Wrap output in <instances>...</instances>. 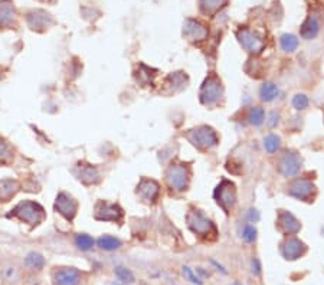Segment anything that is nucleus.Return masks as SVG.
I'll use <instances>...</instances> for the list:
<instances>
[{"instance_id":"obj_38","label":"nucleus","mask_w":324,"mask_h":285,"mask_svg":"<svg viewBox=\"0 0 324 285\" xmlns=\"http://www.w3.org/2000/svg\"><path fill=\"white\" fill-rule=\"evenodd\" d=\"M248 216H249V221H251V222H257L259 219L258 212H257L255 209H251V210H249V215H248Z\"/></svg>"},{"instance_id":"obj_19","label":"nucleus","mask_w":324,"mask_h":285,"mask_svg":"<svg viewBox=\"0 0 324 285\" xmlns=\"http://www.w3.org/2000/svg\"><path fill=\"white\" fill-rule=\"evenodd\" d=\"M15 6L10 0H0V26H9L15 19Z\"/></svg>"},{"instance_id":"obj_30","label":"nucleus","mask_w":324,"mask_h":285,"mask_svg":"<svg viewBox=\"0 0 324 285\" xmlns=\"http://www.w3.org/2000/svg\"><path fill=\"white\" fill-rule=\"evenodd\" d=\"M114 274L117 275L118 281H121V283H126V284L134 283V275H133V272L130 271L129 268H126V266H117V268L114 269Z\"/></svg>"},{"instance_id":"obj_22","label":"nucleus","mask_w":324,"mask_h":285,"mask_svg":"<svg viewBox=\"0 0 324 285\" xmlns=\"http://www.w3.org/2000/svg\"><path fill=\"white\" fill-rule=\"evenodd\" d=\"M97 245L104 251H115L121 247V241L111 235H104L97 241Z\"/></svg>"},{"instance_id":"obj_32","label":"nucleus","mask_w":324,"mask_h":285,"mask_svg":"<svg viewBox=\"0 0 324 285\" xmlns=\"http://www.w3.org/2000/svg\"><path fill=\"white\" fill-rule=\"evenodd\" d=\"M242 238L247 242H254L257 239V229L252 225H245L242 230Z\"/></svg>"},{"instance_id":"obj_35","label":"nucleus","mask_w":324,"mask_h":285,"mask_svg":"<svg viewBox=\"0 0 324 285\" xmlns=\"http://www.w3.org/2000/svg\"><path fill=\"white\" fill-rule=\"evenodd\" d=\"M18 269H16V266H6L4 268V278H6V281H9V283H13V281H16L18 280Z\"/></svg>"},{"instance_id":"obj_33","label":"nucleus","mask_w":324,"mask_h":285,"mask_svg":"<svg viewBox=\"0 0 324 285\" xmlns=\"http://www.w3.org/2000/svg\"><path fill=\"white\" fill-rule=\"evenodd\" d=\"M292 105L295 110H304L308 107V98L304 94H297L292 98Z\"/></svg>"},{"instance_id":"obj_39","label":"nucleus","mask_w":324,"mask_h":285,"mask_svg":"<svg viewBox=\"0 0 324 285\" xmlns=\"http://www.w3.org/2000/svg\"><path fill=\"white\" fill-rule=\"evenodd\" d=\"M111 285H127L126 283H121V281H115V283H113Z\"/></svg>"},{"instance_id":"obj_40","label":"nucleus","mask_w":324,"mask_h":285,"mask_svg":"<svg viewBox=\"0 0 324 285\" xmlns=\"http://www.w3.org/2000/svg\"><path fill=\"white\" fill-rule=\"evenodd\" d=\"M228 285H242V284H241V283H238V281H235V283H230V284H228Z\"/></svg>"},{"instance_id":"obj_3","label":"nucleus","mask_w":324,"mask_h":285,"mask_svg":"<svg viewBox=\"0 0 324 285\" xmlns=\"http://www.w3.org/2000/svg\"><path fill=\"white\" fill-rule=\"evenodd\" d=\"M166 180L170 189L182 191L189 185V171L183 164H172L166 171Z\"/></svg>"},{"instance_id":"obj_31","label":"nucleus","mask_w":324,"mask_h":285,"mask_svg":"<svg viewBox=\"0 0 324 285\" xmlns=\"http://www.w3.org/2000/svg\"><path fill=\"white\" fill-rule=\"evenodd\" d=\"M182 274H183V277L188 280V281H191L192 284L196 285H202L203 284V281H202V278L197 275V272L193 271L191 266H188V265H183L182 266Z\"/></svg>"},{"instance_id":"obj_25","label":"nucleus","mask_w":324,"mask_h":285,"mask_svg":"<svg viewBox=\"0 0 324 285\" xmlns=\"http://www.w3.org/2000/svg\"><path fill=\"white\" fill-rule=\"evenodd\" d=\"M25 265L31 269L39 271L45 266V258L39 252H29L25 256Z\"/></svg>"},{"instance_id":"obj_41","label":"nucleus","mask_w":324,"mask_h":285,"mask_svg":"<svg viewBox=\"0 0 324 285\" xmlns=\"http://www.w3.org/2000/svg\"><path fill=\"white\" fill-rule=\"evenodd\" d=\"M39 1H52V0H39Z\"/></svg>"},{"instance_id":"obj_9","label":"nucleus","mask_w":324,"mask_h":285,"mask_svg":"<svg viewBox=\"0 0 324 285\" xmlns=\"http://www.w3.org/2000/svg\"><path fill=\"white\" fill-rule=\"evenodd\" d=\"M123 209L118 205L107 203V202H98L95 206V219L98 221L118 222L123 219Z\"/></svg>"},{"instance_id":"obj_24","label":"nucleus","mask_w":324,"mask_h":285,"mask_svg":"<svg viewBox=\"0 0 324 285\" xmlns=\"http://www.w3.org/2000/svg\"><path fill=\"white\" fill-rule=\"evenodd\" d=\"M199 3H200V9L203 13L215 15L218 10H221L225 6L227 0H200Z\"/></svg>"},{"instance_id":"obj_14","label":"nucleus","mask_w":324,"mask_h":285,"mask_svg":"<svg viewBox=\"0 0 324 285\" xmlns=\"http://www.w3.org/2000/svg\"><path fill=\"white\" fill-rule=\"evenodd\" d=\"M183 35L189 39V40H193V42H200V40H205L206 36H208V29L205 25H202L200 22L193 20V19H188L185 22V26H183Z\"/></svg>"},{"instance_id":"obj_2","label":"nucleus","mask_w":324,"mask_h":285,"mask_svg":"<svg viewBox=\"0 0 324 285\" xmlns=\"http://www.w3.org/2000/svg\"><path fill=\"white\" fill-rule=\"evenodd\" d=\"M224 95L222 82L216 75H209L206 81L203 82L200 88V101L205 105H213L218 104L219 99Z\"/></svg>"},{"instance_id":"obj_21","label":"nucleus","mask_w":324,"mask_h":285,"mask_svg":"<svg viewBox=\"0 0 324 285\" xmlns=\"http://www.w3.org/2000/svg\"><path fill=\"white\" fill-rule=\"evenodd\" d=\"M280 94V90L278 87L274 84V82H265L261 90H259V95H261V99L265 101V102H271L274 101Z\"/></svg>"},{"instance_id":"obj_4","label":"nucleus","mask_w":324,"mask_h":285,"mask_svg":"<svg viewBox=\"0 0 324 285\" xmlns=\"http://www.w3.org/2000/svg\"><path fill=\"white\" fill-rule=\"evenodd\" d=\"M189 138L197 149H202V150L212 149V147L218 146V143H219V138H218L216 133L210 127L206 126L199 127V128L193 130L189 134Z\"/></svg>"},{"instance_id":"obj_12","label":"nucleus","mask_w":324,"mask_h":285,"mask_svg":"<svg viewBox=\"0 0 324 285\" xmlns=\"http://www.w3.org/2000/svg\"><path fill=\"white\" fill-rule=\"evenodd\" d=\"M55 285H78L81 281V274L76 268H59L54 272Z\"/></svg>"},{"instance_id":"obj_13","label":"nucleus","mask_w":324,"mask_h":285,"mask_svg":"<svg viewBox=\"0 0 324 285\" xmlns=\"http://www.w3.org/2000/svg\"><path fill=\"white\" fill-rule=\"evenodd\" d=\"M159 193H160L159 183L152 179H141L137 186V194L146 202H152V203L156 202V199L159 197Z\"/></svg>"},{"instance_id":"obj_1","label":"nucleus","mask_w":324,"mask_h":285,"mask_svg":"<svg viewBox=\"0 0 324 285\" xmlns=\"http://www.w3.org/2000/svg\"><path fill=\"white\" fill-rule=\"evenodd\" d=\"M18 218L20 222L29 223V225H39L45 219V210L43 208L32 200H23L20 202L9 215V218Z\"/></svg>"},{"instance_id":"obj_27","label":"nucleus","mask_w":324,"mask_h":285,"mask_svg":"<svg viewBox=\"0 0 324 285\" xmlns=\"http://www.w3.org/2000/svg\"><path fill=\"white\" fill-rule=\"evenodd\" d=\"M75 245L81 251H90L94 247V239L90 235H87V233H78L75 236Z\"/></svg>"},{"instance_id":"obj_29","label":"nucleus","mask_w":324,"mask_h":285,"mask_svg":"<svg viewBox=\"0 0 324 285\" xmlns=\"http://www.w3.org/2000/svg\"><path fill=\"white\" fill-rule=\"evenodd\" d=\"M264 118H265V113H264V108L261 107H254L251 108L249 114H248V120L252 126H261L264 123Z\"/></svg>"},{"instance_id":"obj_5","label":"nucleus","mask_w":324,"mask_h":285,"mask_svg":"<svg viewBox=\"0 0 324 285\" xmlns=\"http://www.w3.org/2000/svg\"><path fill=\"white\" fill-rule=\"evenodd\" d=\"M215 199H216L218 205L228 213L235 206V203H236V189H235V185L228 182V180H222L221 185L215 190Z\"/></svg>"},{"instance_id":"obj_7","label":"nucleus","mask_w":324,"mask_h":285,"mask_svg":"<svg viewBox=\"0 0 324 285\" xmlns=\"http://www.w3.org/2000/svg\"><path fill=\"white\" fill-rule=\"evenodd\" d=\"M236 36H238L239 43L251 54H259L265 46V40L257 32H252L249 29H239L236 32Z\"/></svg>"},{"instance_id":"obj_26","label":"nucleus","mask_w":324,"mask_h":285,"mask_svg":"<svg viewBox=\"0 0 324 285\" xmlns=\"http://www.w3.org/2000/svg\"><path fill=\"white\" fill-rule=\"evenodd\" d=\"M280 45L286 52H294L298 46V39H297V36H294L291 33H286L281 36Z\"/></svg>"},{"instance_id":"obj_34","label":"nucleus","mask_w":324,"mask_h":285,"mask_svg":"<svg viewBox=\"0 0 324 285\" xmlns=\"http://www.w3.org/2000/svg\"><path fill=\"white\" fill-rule=\"evenodd\" d=\"M10 158H12V152L9 146L3 140H0V163H7Z\"/></svg>"},{"instance_id":"obj_15","label":"nucleus","mask_w":324,"mask_h":285,"mask_svg":"<svg viewBox=\"0 0 324 285\" xmlns=\"http://www.w3.org/2000/svg\"><path fill=\"white\" fill-rule=\"evenodd\" d=\"M307 251V247L304 245V242H301L297 238H290L283 244L281 253L286 259H297L300 256H303Z\"/></svg>"},{"instance_id":"obj_18","label":"nucleus","mask_w":324,"mask_h":285,"mask_svg":"<svg viewBox=\"0 0 324 285\" xmlns=\"http://www.w3.org/2000/svg\"><path fill=\"white\" fill-rule=\"evenodd\" d=\"M313 191H314V186L311 185V182L304 180V179L295 180L290 188V194L297 197V199H301V200L310 199Z\"/></svg>"},{"instance_id":"obj_36","label":"nucleus","mask_w":324,"mask_h":285,"mask_svg":"<svg viewBox=\"0 0 324 285\" xmlns=\"http://www.w3.org/2000/svg\"><path fill=\"white\" fill-rule=\"evenodd\" d=\"M278 118H280V114L277 111H272L271 115H269V121H268V126L275 127L278 124Z\"/></svg>"},{"instance_id":"obj_8","label":"nucleus","mask_w":324,"mask_h":285,"mask_svg":"<svg viewBox=\"0 0 324 285\" xmlns=\"http://www.w3.org/2000/svg\"><path fill=\"white\" fill-rule=\"evenodd\" d=\"M55 210L59 215H62L66 221H74L76 210H78V203L71 194L61 191L55 200Z\"/></svg>"},{"instance_id":"obj_28","label":"nucleus","mask_w":324,"mask_h":285,"mask_svg":"<svg viewBox=\"0 0 324 285\" xmlns=\"http://www.w3.org/2000/svg\"><path fill=\"white\" fill-rule=\"evenodd\" d=\"M280 141H281V140H280L278 135L269 134V135H267L265 140H264V147H265V150H267L268 153H275V152H278V149H280V146H281Z\"/></svg>"},{"instance_id":"obj_42","label":"nucleus","mask_w":324,"mask_h":285,"mask_svg":"<svg viewBox=\"0 0 324 285\" xmlns=\"http://www.w3.org/2000/svg\"><path fill=\"white\" fill-rule=\"evenodd\" d=\"M167 285H174V284H167Z\"/></svg>"},{"instance_id":"obj_11","label":"nucleus","mask_w":324,"mask_h":285,"mask_svg":"<svg viewBox=\"0 0 324 285\" xmlns=\"http://www.w3.org/2000/svg\"><path fill=\"white\" fill-rule=\"evenodd\" d=\"M28 23L33 31L40 32L48 29L51 25H54V19L48 12L38 9V10H32L28 15Z\"/></svg>"},{"instance_id":"obj_16","label":"nucleus","mask_w":324,"mask_h":285,"mask_svg":"<svg viewBox=\"0 0 324 285\" xmlns=\"http://www.w3.org/2000/svg\"><path fill=\"white\" fill-rule=\"evenodd\" d=\"M75 176L78 177V180H81L85 185H94L99 180V174L95 167H93L91 164H78L74 170Z\"/></svg>"},{"instance_id":"obj_20","label":"nucleus","mask_w":324,"mask_h":285,"mask_svg":"<svg viewBox=\"0 0 324 285\" xmlns=\"http://www.w3.org/2000/svg\"><path fill=\"white\" fill-rule=\"evenodd\" d=\"M319 29H320L319 20H317L316 16L311 15V16L307 18V20H305V22L303 23V26H301V36H303L304 39H313V38L317 36Z\"/></svg>"},{"instance_id":"obj_6","label":"nucleus","mask_w":324,"mask_h":285,"mask_svg":"<svg viewBox=\"0 0 324 285\" xmlns=\"http://www.w3.org/2000/svg\"><path fill=\"white\" fill-rule=\"evenodd\" d=\"M188 225L192 229V232L199 236H209L212 233H216L213 223L208 218H205L199 210H192L188 213Z\"/></svg>"},{"instance_id":"obj_10","label":"nucleus","mask_w":324,"mask_h":285,"mask_svg":"<svg viewBox=\"0 0 324 285\" xmlns=\"http://www.w3.org/2000/svg\"><path fill=\"white\" fill-rule=\"evenodd\" d=\"M301 167V160H300V154L295 152H286L283 154V157L280 158V164H278V170L281 174L290 177V176H295L300 171Z\"/></svg>"},{"instance_id":"obj_23","label":"nucleus","mask_w":324,"mask_h":285,"mask_svg":"<svg viewBox=\"0 0 324 285\" xmlns=\"http://www.w3.org/2000/svg\"><path fill=\"white\" fill-rule=\"evenodd\" d=\"M18 189H19V185H18L16 180H12V179L0 180V197L1 199L12 197L18 191Z\"/></svg>"},{"instance_id":"obj_37","label":"nucleus","mask_w":324,"mask_h":285,"mask_svg":"<svg viewBox=\"0 0 324 285\" xmlns=\"http://www.w3.org/2000/svg\"><path fill=\"white\" fill-rule=\"evenodd\" d=\"M252 274H254L255 277L261 275V264H259V261L257 258L252 259Z\"/></svg>"},{"instance_id":"obj_17","label":"nucleus","mask_w":324,"mask_h":285,"mask_svg":"<svg viewBox=\"0 0 324 285\" xmlns=\"http://www.w3.org/2000/svg\"><path fill=\"white\" fill-rule=\"evenodd\" d=\"M278 226L280 229L286 233V235H295L301 225L300 222L295 219V216H292L290 212H280V216H278Z\"/></svg>"}]
</instances>
